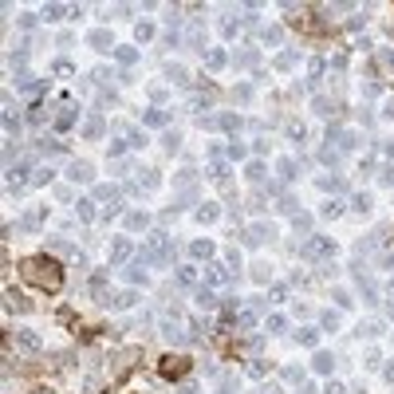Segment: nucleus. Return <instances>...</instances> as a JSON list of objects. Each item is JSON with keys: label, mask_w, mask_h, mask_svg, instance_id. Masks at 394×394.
<instances>
[{"label": "nucleus", "mask_w": 394, "mask_h": 394, "mask_svg": "<svg viewBox=\"0 0 394 394\" xmlns=\"http://www.w3.org/2000/svg\"><path fill=\"white\" fill-rule=\"evenodd\" d=\"M40 221H44V209H32V213H24L20 229H40Z\"/></svg>", "instance_id": "nucleus-26"}, {"label": "nucleus", "mask_w": 394, "mask_h": 394, "mask_svg": "<svg viewBox=\"0 0 394 394\" xmlns=\"http://www.w3.org/2000/svg\"><path fill=\"white\" fill-rule=\"evenodd\" d=\"M260 36H264V44H280V36H284V32H280V28H264Z\"/></svg>", "instance_id": "nucleus-37"}, {"label": "nucleus", "mask_w": 394, "mask_h": 394, "mask_svg": "<svg viewBox=\"0 0 394 394\" xmlns=\"http://www.w3.org/2000/svg\"><path fill=\"white\" fill-rule=\"evenodd\" d=\"M390 296H394V280H390Z\"/></svg>", "instance_id": "nucleus-61"}, {"label": "nucleus", "mask_w": 394, "mask_h": 394, "mask_svg": "<svg viewBox=\"0 0 394 394\" xmlns=\"http://www.w3.org/2000/svg\"><path fill=\"white\" fill-rule=\"evenodd\" d=\"M189 252H193L197 260H209L213 257V241H193V244H189Z\"/></svg>", "instance_id": "nucleus-21"}, {"label": "nucleus", "mask_w": 394, "mask_h": 394, "mask_svg": "<svg viewBox=\"0 0 394 394\" xmlns=\"http://www.w3.org/2000/svg\"><path fill=\"white\" fill-rule=\"evenodd\" d=\"M312 367H316V371H323V375H327V371H331V367H335L331 351H316V359H312Z\"/></svg>", "instance_id": "nucleus-20"}, {"label": "nucleus", "mask_w": 394, "mask_h": 394, "mask_svg": "<svg viewBox=\"0 0 394 394\" xmlns=\"http://www.w3.org/2000/svg\"><path fill=\"white\" fill-rule=\"evenodd\" d=\"M379 63L382 67H394V51H379Z\"/></svg>", "instance_id": "nucleus-55"}, {"label": "nucleus", "mask_w": 394, "mask_h": 394, "mask_svg": "<svg viewBox=\"0 0 394 394\" xmlns=\"http://www.w3.org/2000/svg\"><path fill=\"white\" fill-rule=\"evenodd\" d=\"M292 63H296V55H292V51H284V55H280V60H276V67H284V71H288Z\"/></svg>", "instance_id": "nucleus-50"}, {"label": "nucleus", "mask_w": 394, "mask_h": 394, "mask_svg": "<svg viewBox=\"0 0 394 394\" xmlns=\"http://www.w3.org/2000/svg\"><path fill=\"white\" fill-rule=\"evenodd\" d=\"M272 237V225H252V229H244V244H264Z\"/></svg>", "instance_id": "nucleus-7"}, {"label": "nucleus", "mask_w": 394, "mask_h": 394, "mask_svg": "<svg viewBox=\"0 0 394 394\" xmlns=\"http://www.w3.org/2000/svg\"><path fill=\"white\" fill-rule=\"evenodd\" d=\"M280 178H284V182H292V178H296V162H292V158H284V162H280Z\"/></svg>", "instance_id": "nucleus-33"}, {"label": "nucleus", "mask_w": 394, "mask_h": 394, "mask_svg": "<svg viewBox=\"0 0 394 394\" xmlns=\"http://www.w3.org/2000/svg\"><path fill=\"white\" fill-rule=\"evenodd\" d=\"M4 130H8V134H20V119H16L12 110H4Z\"/></svg>", "instance_id": "nucleus-32"}, {"label": "nucleus", "mask_w": 394, "mask_h": 394, "mask_svg": "<svg viewBox=\"0 0 394 394\" xmlns=\"http://www.w3.org/2000/svg\"><path fill=\"white\" fill-rule=\"evenodd\" d=\"M44 20H63V4H47V8H44Z\"/></svg>", "instance_id": "nucleus-35"}, {"label": "nucleus", "mask_w": 394, "mask_h": 394, "mask_svg": "<svg viewBox=\"0 0 394 394\" xmlns=\"http://www.w3.org/2000/svg\"><path fill=\"white\" fill-rule=\"evenodd\" d=\"M264 327H268V331H284V316H268V323H264Z\"/></svg>", "instance_id": "nucleus-41"}, {"label": "nucleus", "mask_w": 394, "mask_h": 394, "mask_svg": "<svg viewBox=\"0 0 394 394\" xmlns=\"http://www.w3.org/2000/svg\"><path fill=\"white\" fill-rule=\"evenodd\" d=\"M264 394H280V390H276V386H264Z\"/></svg>", "instance_id": "nucleus-59"}, {"label": "nucleus", "mask_w": 394, "mask_h": 394, "mask_svg": "<svg viewBox=\"0 0 394 394\" xmlns=\"http://www.w3.org/2000/svg\"><path fill=\"white\" fill-rule=\"evenodd\" d=\"M40 154H63L67 150V142H55V138H40V146H36Z\"/></svg>", "instance_id": "nucleus-19"}, {"label": "nucleus", "mask_w": 394, "mask_h": 394, "mask_svg": "<svg viewBox=\"0 0 394 394\" xmlns=\"http://www.w3.org/2000/svg\"><path fill=\"white\" fill-rule=\"evenodd\" d=\"M327 394H347V390H343L339 382H327Z\"/></svg>", "instance_id": "nucleus-57"}, {"label": "nucleus", "mask_w": 394, "mask_h": 394, "mask_svg": "<svg viewBox=\"0 0 394 394\" xmlns=\"http://www.w3.org/2000/svg\"><path fill=\"white\" fill-rule=\"evenodd\" d=\"M359 335L375 339V335H382V323H379V319H367V323H359Z\"/></svg>", "instance_id": "nucleus-25"}, {"label": "nucleus", "mask_w": 394, "mask_h": 394, "mask_svg": "<svg viewBox=\"0 0 394 394\" xmlns=\"http://www.w3.org/2000/svg\"><path fill=\"white\" fill-rule=\"evenodd\" d=\"M87 44H91V47H99V51H106V47H110V32H103V28H95L91 36H87Z\"/></svg>", "instance_id": "nucleus-17"}, {"label": "nucleus", "mask_w": 394, "mask_h": 394, "mask_svg": "<svg viewBox=\"0 0 394 394\" xmlns=\"http://www.w3.org/2000/svg\"><path fill=\"white\" fill-rule=\"evenodd\" d=\"M225 284H233V268L229 264H205V288H225Z\"/></svg>", "instance_id": "nucleus-5"}, {"label": "nucleus", "mask_w": 394, "mask_h": 394, "mask_svg": "<svg viewBox=\"0 0 394 394\" xmlns=\"http://www.w3.org/2000/svg\"><path fill=\"white\" fill-rule=\"evenodd\" d=\"M146 225H150L146 213H130V217H126V229H146Z\"/></svg>", "instance_id": "nucleus-29"}, {"label": "nucleus", "mask_w": 394, "mask_h": 394, "mask_svg": "<svg viewBox=\"0 0 394 394\" xmlns=\"http://www.w3.org/2000/svg\"><path fill=\"white\" fill-rule=\"evenodd\" d=\"M339 213H343V205H339V201H327V205H323V217H339Z\"/></svg>", "instance_id": "nucleus-44"}, {"label": "nucleus", "mask_w": 394, "mask_h": 394, "mask_svg": "<svg viewBox=\"0 0 394 394\" xmlns=\"http://www.w3.org/2000/svg\"><path fill=\"white\" fill-rule=\"evenodd\" d=\"M312 229V217L307 213H296V233H307Z\"/></svg>", "instance_id": "nucleus-39"}, {"label": "nucleus", "mask_w": 394, "mask_h": 394, "mask_svg": "<svg viewBox=\"0 0 394 394\" xmlns=\"http://www.w3.org/2000/svg\"><path fill=\"white\" fill-rule=\"evenodd\" d=\"M351 205H355L359 213H367V209H371V197H367V193H355V201H351Z\"/></svg>", "instance_id": "nucleus-40"}, {"label": "nucleus", "mask_w": 394, "mask_h": 394, "mask_svg": "<svg viewBox=\"0 0 394 394\" xmlns=\"http://www.w3.org/2000/svg\"><path fill=\"white\" fill-rule=\"evenodd\" d=\"M126 257H134V244H130V237H119L110 244V264H122Z\"/></svg>", "instance_id": "nucleus-6"}, {"label": "nucleus", "mask_w": 394, "mask_h": 394, "mask_svg": "<svg viewBox=\"0 0 394 394\" xmlns=\"http://www.w3.org/2000/svg\"><path fill=\"white\" fill-rule=\"evenodd\" d=\"M386 379H390V382H394V363H390V367H386Z\"/></svg>", "instance_id": "nucleus-58"}, {"label": "nucleus", "mask_w": 394, "mask_h": 394, "mask_svg": "<svg viewBox=\"0 0 394 394\" xmlns=\"http://www.w3.org/2000/svg\"><path fill=\"white\" fill-rule=\"evenodd\" d=\"M16 339H20V347H24V351H40V347H44V343H40V335L28 331V327H20V331H16Z\"/></svg>", "instance_id": "nucleus-10"}, {"label": "nucleus", "mask_w": 394, "mask_h": 394, "mask_svg": "<svg viewBox=\"0 0 394 394\" xmlns=\"http://www.w3.org/2000/svg\"><path fill=\"white\" fill-rule=\"evenodd\" d=\"M331 252H335L331 237H307V241L300 244V257L303 260H323V257H331Z\"/></svg>", "instance_id": "nucleus-3"}, {"label": "nucleus", "mask_w": 394, "mask_h": 394, "mask_svg": "<svg viewBox=\"0 0 394 394\" xmlns=\"http://www.w3.org/2000/svg\"><path fill=\"white\" fill-rule=\"evenodd\" d=\"M67 178H71V182H91V166H87V162H71Z\"/></svg>", "instance_id": "nucleus-13"}, {"label": "nucleus", "mask_w": 394, "mask_h": 394, "mask_svg": "<svg viewBox=\"0 0 394 394\" xmlns=\"http://www.w3.org/2000/svg\"><path fill=\"white\" fill-rule=\"evenodd\" d=\"M95 201H110V205H119V185H95Z\"/></svg>", "instance_id": "nucleus-14"}, {"label": "nucleus", "mask_w": 394, "mask_h": 394, "mask_svg": "<svg viewBox=\"0 0 394 394\" xmlns=\"http://www.w3.org/2000/svg\"><path fill=\"white\" fill-rule=\"evenodd\" d=\"M225 63H229V55H225V51H221V47H213L209 55H205V67H209V71H221Z\"/></svg>", "instance_id": "nucleus-15"}, {"label": "nucleus", "mask_w": 394, "mask_h": 394, "mask_svg": "<svg viewBox=\"0 0 394 394\" xmlns=\"http://www.w3.org/2000/svg\"><path fill=\"white\" fill-rule=\"evenodd\" d=\"M237 390V379H233V375H225V379H221V394H233Z\"/></svg>", "instance_id": "nucleus-46"}, {"label": "nucleus", "mask_w": 394, "mask_h": 394, "mask_svg": "<svg viewBox=\"0 0 394 394\" xmlns=\"http://www.w3.org/2000/svg\"><path fill=\"white\" fill-rule=\"evenodd\" d=\"M201 106H209V95H193L189 99V110H201Z\"/></svg>", "instance_id": "nucleus-42"}, {"label": "nucleus", "mask_w": 394, "mask_h": 394, "mask_svg": "<svg viewBox=\"0 0 394 394\" xmlns=\"http://www.w3.org/2000/svg\"><path fill=\"white\" fill-rule=\"evenodd\" d=\"M229 158H244V146H241V142H229Z\"/></svg>", "instance_id": "nucleus-52"}, {"label": "nucleus", "mask_w": 394, "mask_h": 394, "mask_svg": "<svg viewBox=\"0 0 394 394\" xmlns=\"http://www.w3.org/2000/svg\"><path fill=\"white\" fill-rule=\"evenodd\" d=\"M24 174H28V162H20V166H8V189H20V185L28 182Z\"/></svg>", "instance_id": "nucleus-11"}, {"label": "nucleus", "mask_w": 394, "mask_h": 394, "mask_svg": "<svg viewBox=\"0 0 394 394\" xmlns=\"http://www.w3.org/2000/svg\"><path fill=\"white\" fill-rule=\"evenodd\" d=\"M115 303H119V307H130V303H134V292H122V296H115Z\"/></svg>", "instance_id": "nucleus-49"}, {"label": "nucleus", "mask_w": 394, "mask_h": 394, "mask_svg": "<svg viewBox=\"0 0 394 394\" xmlns=\"http://www.w3.org/2000/svg\"><path fill=\"white\" fill-rule=\"evenodd\" d=\"M36 185H44V182H51V170H36V178H32Z\"/></svg>", "instance_id": "nucleus-51"}, {"label": "nucleus", "mask_w": 394, "mask_h": 394, "mask_svg": "<svg viewBox=\"0 0 394 394\" xmlns=\"http://www.w3.org/2000/svg\"><path fill=\"white\" fill-rule=\"evenodd\" d=\"M71 126H75V106L63 103V110L55 115V130H71Z\"/></svg>", "instance_id": "nucleus-9"}, {"label": "nucleus", "mask_w": 394, "mask_h": 394, "mask_svg": "<svg viewBox=\"0 0 394 394\" xmlns=\"http://www.w3.org/2000/svg\"><path fill=\"white\" fill-rule=\"evenodd\" d=\"M170 79L174 83H185V67H170Z\"/></svg>", "instance_id": "nucleus-53"}, {"label": "nucleus", "mask_w": 394, "mask_h": 394, "mask_svg": "<svg viewBox=\"0 0 394 394\" xmlns=\"http://www.w3.org/2000/svg\"><path fill=\"white\" fill-rule=\"evenodd\" d=\"M386 154H390V158H394V142H386Z\"/></svg>", "instance_id": "nucleus-60"}, {"label": "nucleus", "mask_w": 394, "mask_h": 394, "mask_svg": "<svg viewBox=\"0 0 394 394\" xmlns=\"http://www.w3.org/2000/svg\"><path fill=\"white\" fill-rule=\"evenodd\" d=\"M296 339H300L303 347H316V343H319V331H316V327H300V331H296Z\"/></svg>", "instance_id": "nucleus-22"}, {"label": "nucleus", "mask_w": 394, "mask_h": 394, "mask_svg": "<svg viewBox=\"0 0 394 394\" xmlns=\"http://www.w3.org/2000/svg\"><path fill=\"white\" fill-rule=\"evenodd\" d=\"M197 221H217V205H201L197 209Z\"/></svg>", "instance_id": "nucleus-34"}, {"label": "nucleus", "mask_w": 394, "mask_h": 394, "mask_svg": "<svg viewBox=\"0 0 394 394\" xmlns=\"http://www.w3.org/2000/svg\"><path fill=\"white\" fill-rule=\"evenodd\" d=\"M284 382H303V371L300 367H284Z\"/></svg>", "instance_id": "nucleus-36"}, {"label": "nucleus", "mask_w": 394, "mask_h": 394, "mask_svg": "<svg viewBox=\"0 0 394 394\" xmlns=\"http://www.w3.org/2000/svg\"><path fill=\"white\" fill-rule=\"evenodd\" d=\"M166 110H146V115H142V122H146V126H166Z\"/></svg>", "instance_id": "nucleus-24"}, {"label": "nucleus", "mask_w": 394, "mask_h": 394, "mask_svg": "<svg viewBox=\"0 0 394 394\" xmlns=\"http://www.w3.org/2000/svg\"><path fill=\"white\" fill-rule=\"evenodd\" d=\"M138 264H174V244H170L166 233H150L142 252H138Z\"/></svg>", "instance_id": "nucleus-2"}, {"label": "nucleus", "mask_w": 394, "mask_h": 394, "mask_svg": "<svg viewBox=\"0 0 394 394\" xmlns=\"http://www.w3.org/2000/svg\"><path fill=\"white\" fill-rule=\"evenodd\" d=\"M185 44H189V47H201V44H205V28H201V24H189V32H185Z\"/></svg>", "instance_id": "nucleus-18"}, {"label": "nucleus", "mask_w": 394, "mask_h": 394, "mask_svg": "<svg viewBox=\"0 0 394 394\" xmlns=\"http://www.w3.org/2000/svg\"><path fill=\"white\" fill-rule=\"evenodd\" d=\"M55 75H75V67H71L67 60H60V63H55Z\"/></svg>", "instance_id": "nucleus-47"}, {"label": "nucleus", "mask_w": 394, "mask_h": 394, "mask_svg": "<svg viewBox=\"0 0 394 394\" xmlns=\"http://www.w3.org/2000/svg\"><path fill=\"white\" fill-rule=\"evenodd\" d=\"M20 272H24V280H32L40 292H60L63 288V268L55 260H47V257H28L20 264Z\"/></svg>", "instance_id": "nucleus-1"}, {"label": "nucleus", "mask_w": 394, "mask_h": 394, "mask_svg": "<svg viewBox=\"0 0 394 394\" xmlns=\"http://www.w3.org/2000/svg\"><path fill=\"white\" fill-rule=\"evenodd\" d=\"M185 371H189V359H185V355H166V359L158 363V375H162V379H185Z\"/></svg>", "instance_id": "nucleus-4"}, {"label": "nucleus", "mask_w": 394, "mask_h": 394, "mask_svg": "<svg viewBox=\"0 0 394 394\" xmlns=\"http://www.w3.org/2000/svg\"><path fill=\"white\" fill-rule=\"evenodd\" d=\"M319 185L323 189H343V178H319Z\"/></svg>", "instance_id": "nucleus-43"}, {"label": "nucleus", "mask_w": 394, "mask_h": 394, "mask_svg": "<svg viewBox=\"0 0 394 394\" xmlns=\"http://www.w3.org/2000/svg\"><path fill=\"white\" fill-rule=\"evenodd\" d=\"M115 55H119V63H122V67H130V63L138 60V51H134V47H119Z\"/></svg>", "instance_id": "nucleus-30"}, {"label": "nucleus", "mask_w": 394, "mask_h": 394, "mask_svg": "<svg viewBox=\"0 0 394 394\" xmlns=\"http://www.w3.org/2000/svg\"><path fill=\"white\" fill-rule=\"evenodd\" d=\"M248 182H264V166H260V162L248 166Z\"/></svg>", "instance_id": "nucleus-38"}, {"label": "nucleus", "mask_w": 394, "mask_h": 394, "mask_svg": "<svg viewBox=\"0 0 394 394\" xmlns=\"http://www.w3.org/2000/svg\"><path fill=\"white\" fill-rule=\"evenodd\" d=\"M51 248H55V252H63V257H71V252H75V248H71L67 241H51Z\"/></svg>", "instance_id": "nucleus-48"}, {"label": "nucleus", "mask_w": 394, "mask_h": 394, "mask_svg": "<svg viewBox=\"0 0 394 394\" xmlns=\"http://www.w3.org/2000/svg\"><path fill=\"white\" fill-rule=\"evenodd\" d=\"M16 91H24V95H40V91H44V79L24 75V79H16Z\"/></svg>", "instance_id": "nucleus-8"}, {"label": "nucleus", "mask_w": 394, "mask_h": 394, "mask_svg": "<svg viewBox=\"0 0 394 394\" xmlns=\"http://www.w3.org/2000/svg\"><path fill=\"white\" fill-rule=\"evenodd\" d=\"M248 375H252V379H260V375H264V363H260V359H257V363H248Z\"/></svg>", "instance_id": "nucleus-54"}, {"label": "nucleus", "mask_w": 394, "mask_h": 394, "mask_svg": "<svg viewBox=\"0 0 394 394\" xmlns=\"http://www.w3.org/2000/svg\"><path fill=\"white\" fill-rule=\"evenodd\" d=\"M103 130H106V122L99 115H91V119L83 122V138H103Z\"/></svg>", "instance_id": "nucleus-12"}, {"label": "nucleus", "mask_w": 394, "mask_h": 394, "mask_svg": "<svg viewBox=\"0 0 394 394\" xmlns=\"http://www.w3.org/2000/svg\"><path fill=\"white\" fill-rule=\"evenodd\" d=\"M217 126H221V130H241V119H237V115H221Z\"/></svg>", "instance_id": "nucleus-31"}, {"label": "nucleus", "mask_w": 394, "mask_h": 394, "mask_svg": "<svg viewBox=\"0 0 394 394\" xmlns=\"http://www.w3.org/2000/svg\"><path fill=\"white\" fill-rule=\"evenodd\" d=\"M174 280H178L182 288H193V284H197V268H178V276H174Z\"/></svg>", "instance_id": "nucleus-23"}, {"label": "nucleus", "mask_w": 394, "mask_h": 394, "mask_svg": "<svg viewBox=\"0 0 394 394\" xmlns=\"http://www.w3.org/2000/svg\"><path fill=\"white\" fill-rule=\"evenodd\" d=\"M75 213H79V221H95V201H79Z\"/></svg>", "instance_id": "nucleus-28"}, {"label": "nucleus", "mask_w": 394, "mask_h": 394, "mask_svg": "<svg viewBox=\"0 0 394 394\" xmlns=\"http://www.w3.org/2000/svg\"><path fill=\"white\" fill-rule=\"evenodd\" d=\"M209 178H213V182H225V178H229V162H213Z\"/></svg>", "instance_id": "nucleus-27"}, {"label": "nucleus", "mask_w": 394, "mask_h": 394, "mask_svg": "<svg viewBox=\"0 0 394 394\" xmlns=\"http://www.w3.org/2000/svg\"><path fill=\"white\" fill-rule=\"evenodd\" d=\"M379 178H382V185H394V166H386V170L379 174Z\"/></svg>", "instance_id": "nucleus-56"}, {"label": "nucleus", "mask_w": 394, "mask_h": 394, "mask_svg": "<svg viewBox=\"0 0 394 394\" xmlns=\"http://www.w3.org/2000/svg\"><path fill=\"white\" fill-rule=\"evenodd\" d=\"M323 327H327V331H335V327H339V316H335V312H323Z\"/></svg>", "instance_id": "nucleus-45"}, {"label": "nucleus", "mask_w": 394, "mask_h": 394, "mask_svg": "<svg viewBox=\"0 0 394 394\" xmlns=\"http://www.w3.org/2000/svg\"><path fill=\"white\" fill-rule=\"evenodd\" d=\"M197 307L213 312V307H217V292H213V288H197Z\"/></svg>", "instance_id": "nucleus-16"}]
</instances>
